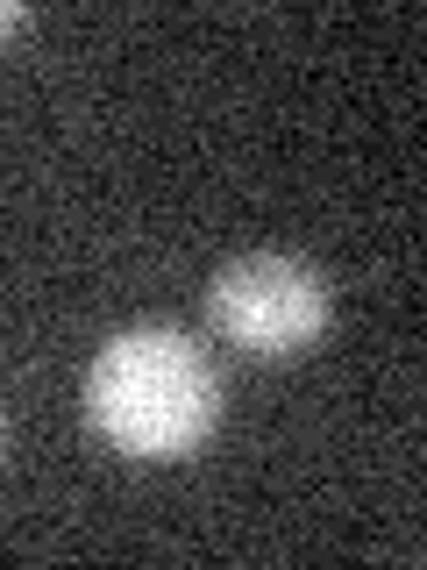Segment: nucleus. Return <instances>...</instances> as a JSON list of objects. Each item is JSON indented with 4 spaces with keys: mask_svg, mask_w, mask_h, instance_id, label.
<instances>
[{
    "mask_svg": "<svg viewBox=\"0 0 427 570\" xmlns=\"http://www.w3.org/2000/svg\"><path fill=\"white\" fill-rule=\"evenodd\" d=\"M86 421L115 456L136 463H171L192 456L221 421V371L192 335L142 321L100 343L86 371Z\"/></svg>",
    "mask_w": 427,
    "mask_h": 570,
    "instance_id": "obj_1",
    "label": "nucleus"
},
{
    "mask_svg": "<svg viewBox=\"0 0 427 570\" xmlns=\"http://www.w3.org/2000/svg\"><path fill=\"white\" fill-rule=\"evenodd\" d=\"M207 321L242 356H299L328 328V278L307 257L249 249L207 278Z\"/></svg>",
    "mask_w": 427,
    "mask_h": 570,
    "instance_id": "obj_2",
    "label": "nucleus"
},
{
    "mask_svg": "<svg viewBox=\"0 0 427 570\" xmlns=\"http://www.w3.org/2000/svg\"><path fill=\"white\" fill-rule=\"evenodd\" d=\"M22 22H29V8H22V0H0V43H8V36L22 29Z\"/></svg>",
    "mask_w": 427,
    "mask_h": 570,
    "instance_id": "obj_3",
    "label": "nucleus"
}]
</instances>
